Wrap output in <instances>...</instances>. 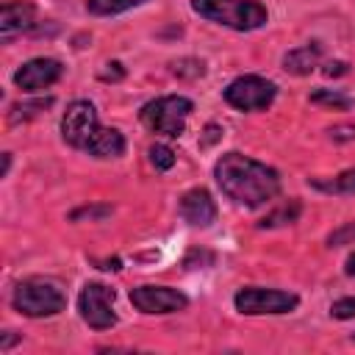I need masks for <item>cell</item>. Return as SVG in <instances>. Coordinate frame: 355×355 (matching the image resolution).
Returning a JSON list of instances; mask_svg holds the SVG:
<instances>
[{
  "mask_svg": "<svg viewBox=\"0 0 355 355\" xmlns=\"http://www.w3.org/2000/svg\"><path fill=\"white\" fill-rule=\"evenodd\" d=\"M311 103L330 105V108H341V111L352 105V100H349L347 94H341V92H330V89H316V92L311 94Z\"/></svg>",
  "mask_w": 355,
  "mask_h": 355,
  "instance_id": "d6986e66",
  "label": "cell"
},
{
  "mask_svg": "<svg viewBox=\"0 0 355 355\" xmlns=\"http://www.w3.org/2000/svg\"><path fill=\"white\" fill-rule=\"evenodd\" d=\"M53 105V97H44V100H33V103H17V105H11V114H8V119L17 125V122H22V119H31V116H36L39 111H44V108H50Z\"/></svg>",
  "mask_w": 355,
  "mask_h": 355,
  "instance_id": "ac0fdd59",
  "label": "cell"
},
{
  "mask_svg": "<svg viewBox=\"0 0 355 355\" xmlns=\"http://www.w3.org/2000/svg\"><path fill=\"white\" fill-rule=\"evenodd\" d=\"M130 302L141 313H175L189 305V297L169 286H136L130 288Z\"/></svg>",
  "mask_w": 355,
  "mask_h": 355,
  "instance_id": "9c48e42d",
  "label": "cell"
},
{
  "mask_svg": "<svg viewBox=\"0 0 355 355\" xmlns=\"http://www.w3.org/2000/svg\"><path fill=\"white\" fill-rule=\"evenodd\" d=\"M108 67H111V69H105V72H103V78H105V80H108V78H122V64H116V61H114V64H108Z\"/></svg>",
  "mask_w": 355,
  "mask_h": 355,
  "instance_id": "484cf974",
  "label": "cell"
},
{
  "mask_svg": "<svg viewBox=\"0 0 355 355\" xmlns=\"http://www.w3.org/2000/svg\"><path fill=\"white\" fill-rule=\"evenodd\" d=\"M275 94H277L275 83L261 75H241L230 80L225 89V100L236 111H263L266 105H272Z\"/></svg>",
  "mask_w": 355,
  "mask_h": 355,
  "instance_id": "8992f818",
  "label": "cell"
},
{
  "mask_svg": "<svg viewBox=\"0 0 355 355\" xmlns=\"http://www.w3.org/2000/svg\"><path fill=\"white\" fill-rule=\"evenodd\" d=\"M333 139H355V125H344V128H336L330 130Z\"/></svg>",
  "mask_w": 355,
  "mask_h": 355,
  "instance_id": "cb8c5ba5",
  "label": "cell"
},
{
  "mask_svg": "<svg viewBox=\"0 0 355 355\" xmlns=\"http://www.w3.org/2000/svg\"><path fill=\"white\" fill-rule=\"evenodd\" d=\"M97 128H100L97 125V111L89 100H75V103L67 105V111L61 116V136H64L67 144L86 150L92 136L97 133Z\"/></svg>",
  "mask_w": 355,
  "mask_h": 355,
  "instance_id": "ba28073f",
  "label": "cell"
},
{
  "mask_svg": "<svg viewBox=\"0 0 355 355\" xmlns=\"http://www.w3.org/2000/svg\"><path fill=\"white\" fill-rule=\"evenodd\" d=\"M319 64V44H302L283 55V69L291 75H308Z\"/></svg>",
  "mask_w": 355,
  "mask_h": 355,
  "instance_id": "5bb4252c",
  "label": "cell"
},
{
  "mask_svg": "<svg viewBox=\"0 0 355 355\" xmlns=\"http://www.w3.org/2000/svg\"><path fill=\"white\" fill-rule=\"evenodd\" d=\"M344 272H347L349 277H355V252L347 258V263H344Z\"/></svg>",
  "mask_w": 355,
  "mask_h": 355,
  "instance_id": "4316f807",
  "label": "cell"
},
{
  "mask_svg": "<svg viewBox=\"0 0 355 355\" xmlns=\"http://www.w3.org/2000/svg\"><path fill=\"white\" fill-rule=\"evenodd\" d=\"M349 241H355V222H349V225H344V227H338L327 236L330 247H341V244H349Z\"/></svg>",
  "mask_w": 355,
  "mask_h": 355,
  "instance_id": "44dd1931",
  "label": "cell"
},
{
  "mask_svg": "<svg viewBox=\"0 0 355 355\" xmlns=\"http://www.w3.org/2000/svg\"><path fill=\"white\" fill-rule=\"evenodd\" d=\"M144 0H86V8L92 14H100V17H108V14H122L133 6H141Z\"/></svg>",
  "mask_w": 355,
  "mask_h": 355,
  "instance_id": "e0dca14e",
  "label": "cell"
},
{
  "mask_svg": "<svg viewBox=\"0 0 355 355\" xmlns=\"http://www.w3.org/2000/svg\"><path fill=\"white\" fill-rule=\"evenodd\" d=\"M191 108H194V103L189 97L166 94V97H158V100L144 103L141 111H139V119L153 133H164V136L178 139L183 133V128H186V119H189Z\"/></svg>",
  "mask_w": 355,
  "mask_h": 355,
  "instance_id": "3957f363",
  "label": "cell"
},
{
  "mask_svg": "<svg viewBox=\"0 0 355 355\" xmlns=\"http://www.w3.org/2000/svg\"><path fill=\"white\" fill-rule=\"evenodd\" d=\"M114 288L105 283H86L80 297H78V311L80 319L94 327V330H108L116 324V311H114Z\"/></svg>",
  "mask_w": 355,
  "mask_h": 355,
  "instance_id": "52a82bcc",
  "label": "cell"
},
{
  "mask_svg": "<svg viewBox=\"0 0 355 355\" xmlns=\"http://www.w3.org/2000/svg\"><path fill=\"white\" fill-rule=\"evenodd\" d=\"M214 178L219 189L244 208H258L280 191V175L241 153H225L214 166Z\"/></svg>",
  "mask_w": 355,
  "mask_h": 355,
  "instance_id": "6da1fadb",
  "label": "cell"
},
{
  "mask_svg": "<svg viewBox=\"0 0 355 355\" xmlns=\"http://www.w3.org/2000/svg\"><path fill=\"white\" fill-rule=\"evenodd\" d=\"M14 308L25 316H55L64 311L67 300L61 294V288L53 283V280H42V277H28L22 280L17 288H14V297H11Z\"/></svg>",
  "mask_w": 355,
  "mask_h": 355,
  "instance_id": "277c9868",
  "label": "cell"
},
{
  "mask_svg": "<svg viewBox=\"0 0 355 355\" xmlns=\"http://www.w3.org/2000/svg\"><path fill=\"white\" fill-rule=\"evenodd\" d=\"M300 211H302L300 200H288L286 205H280L277 211H272L269 216H263V219L258 222V227H280V225H291V222H297Z\"/></svg>",
  "mask_w": 355,
  "mask_h": 355,
  "instance_id": "2e32d148",
  "label": "cell"
},
{
  "mask_svg": "<svg viewBox=\"0 0 355 355\" xmlns=\"http://www.w3.org/2000/svg\"><path fill=\"white\" fill-rule=\"evenodd\" d=\"M8 166H11V153H3V175H8Z\"/></svg>",
  "mask_w": 355,
  "mask_h": 355,
  "instance_id": "83f0119b",
  "label": "cell"
},
{
  "mask_svg": "<svg viewBox=\"0 0 355 355\" xmlns=\"http://www.w3.org/2000/svg\"><path fill=\"white\" fill-rule=\"evenodd\" d=\"M352 341H355V333H352Z\"/></svg>",
  "mask_w": 355,
  "mask_h": 355,
  "instance_id": "f1b7e54d",
  "label": "cell"
},
{
  "mask_svg": "<svg viewBox=\"0 0 355 355\" xmlns=\"http://www.w3.org/2000/svg\"><path fill=\"white\" fill-rule=\"evenodd\" d=\"M150 161H153L155 169H172L175 166V153L166 144H153L150 147Z\"/></svg>",
  "mask_w": 355,
  "mask_h": 355,
  "instance_id": "ffe728a7",
  "label": "cell"
},
{
  "mask_svg": "<svg viewBox=\"0 0 355 355\" xmlns=\"http://www.w3.org/2000/svg\"><path fill=\"white\" fill-rule=\"evenodd\" d=\"M330 313L336 319H352L355 316V297H341L330 305Z\"/></svg>",
  "mask_w": 355,
  "mask_h": 355,
  "instance_id": "7402d4cb",
  "label": "cell"
},
{
  "mask_svg": "<svg viewBox=\"0 0 355 355\" xmlns=\"http://www.w3.org/2000/svg\"><path fill=\"white\" fill-rule=\"evenodd\" d=\"M61 72H64V67L55 58H31L28 64H22L14 72V83L22 92H42L47 86H53L61 78Z\"/></svg>",
  "mask_w": 355,
  "mask_h": 355,
  "instance_id": "30bf717a",
  "label": "cell"
},
{
  "mask_svg": "<svg viewBox=\"0 0 355 355\" xmlns=\"http://www.w3.org/2000/svg\"><path fill=\"white\" fill-rule=\"evenodd\" d=\"M86 153H92L97 158H119L125 153V136L116 128H97Z\"/></svg>",
  "mask_w": 355,
  "mask_h": 355,
  "instance_id": "4fadbf2b",
  "label": "cell"
},
{
  "mask_svg": "<svg viewBox=\"0 0 355 355\" xmlns=\"http://www.w3.org/2000/svg\"><path fill=\"white\" fill-rule=\"evenodd\" d=\"M33 25V6L31 3H6L3 6V14H0V36L3 39H11L22 31H28Z\"/></svg>",
  "mask_w": 355,
  "mask_h": 355,
  "instance_id": "7c38bea8",
  "label": "cell"
},
{
  "mask_svg": "<svg viewBox=\"0 0 355 355\" xmlns=\"http://www.w3.org/2000/svg\"><path fill=\"white\" fill-rule=\"evenodd\" d=\"M108 214H111L108 205H103V208H80V211L72 214V219H80V216H108Z\"/></svg>",
  "mask_w": 355,
  "mask_h": 355,
  "instance_id": "603a6c76",
  "label": "cell"
},
{
  "mask_svg": "<svg viewBox=\"0 0 355 355\" xmlns=\"http://www.w3.org/2000/svg\"><path fill=\"white\" fill-rule=\"evenodd\" d=\"M233 305L239 313L247 316H263V313H291L300 305V297L291 291L280 288H261V286H247L236 291Z\"/></svg>",
  "mask_w": 355,
  "mask_h": 355,
  "instance_id": "5b68a950",
  "label": "cell"
},
{
  "mask_svg": "<svg viewBox=\"0 0 355 355\" xmlns=\"http://www.w3.org/2000/svg\"><path fill=\"white\" fill-rule=\"evenodd\" d=\"M344 72H347V64H344V61H330V64L324 67V75H330V78H333V75H344Z\"/></svg>",
  "mask_w": 355,
  "mask_h": 355,
  "instance_id": "d4e9b609",
  "label": "cell"
},
{
  "mask_svg": "<svg viewBox=\"0 0 355 355\" xmlns=\"http://www.w3.org/2000/svg\"><path fill=\"white\" fill-rule=\"evenodd\" d=\"M308 183H311L313 189H319V191H333V194H355V166H349V169L338 172V175H336V178H330V180L311 178Z\"/></svg>",
  "mask_w": 355,
  "mask_h": 355,
  "instance_id": "9a60e30c",
  "label": "cell"
},
{
  "mask_svg": "<svg viewBox=\"0 0 355 355\" xmlns=\"http://www.w3.org/2000/svg\"><path fill=\"white\" fill-rule=\"evenodd\" d=\"M180 216L194 227H208L216 219V202L205 189H189L180 197Z\"/></svg>",
  "mask_w": 355,
  "mask_h": 355,
  "instance_id": "8fae6325",
  "label": "cell"
},
{
  "mask_svg": "<svg viewBox=\"0 0 355 355\" xmlns=\"http://www.w3.org/2000/svg\"><path fill=\"white\" fill-rule=\"evenodd\" d=\"M191 8L200 17L233 31H255L269 17L258 0H191Z\"/></svg>",
  "mask_w": 355,
  "mask_h": 355,
  "instance_id": "7a4b0ae2",
  "label": "cell"
}]
</instances>
